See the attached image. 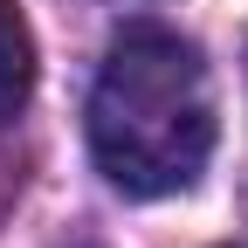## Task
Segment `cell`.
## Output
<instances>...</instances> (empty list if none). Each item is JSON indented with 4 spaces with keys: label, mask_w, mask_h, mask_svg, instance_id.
Masks as SVG:
<instances>
[{
    "label": "cell",
    "mask_w": 248,
    "mask_h": 248,
    "mask_svg": "<svg viewBox=\"0 0 248 248\" xmlns=\"http://www.w3.org/2000/svg\"><path fill=\"white\" fill-rule=\"evenodd\" d=\"M214 152V83L200 48L166 21H131L90 83V159L124 200H166Z\"/></svg>",
    "instance_id": "obj_1"
},
{
    "label": "cell",
    "mask_w": 248,
    "mask_h": 248,
    "mask_svg": "<svg viewBox=\"0 0 248 248\" xmlns=\"http://www.w3.org/2000/svg\"><path fill=\"white\" fill-rule=\"evenodd\" d=\"M28 90H35V35L14 0H0V124L28 104Z\"/></svg>",
    "instance_id": "obj_2"
}]
</instances>
